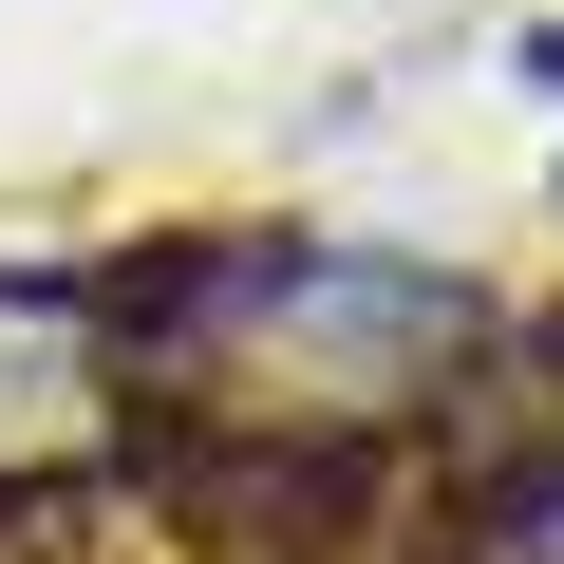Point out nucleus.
<instances>
[{"label": "nucleus", "mask_w": 564, "mask_h": 564, "mask_svg": "<svg viewBox=\"0 0 564 564\" xmlns=\"http://www.w3.org/2000/svg\"><path fill=\"white\" fill-rule=\"evenodd\" d=\"M527 76H545V95H564V39H527Z\"/></svg>", "instance_id": "1"}]
</instances>
